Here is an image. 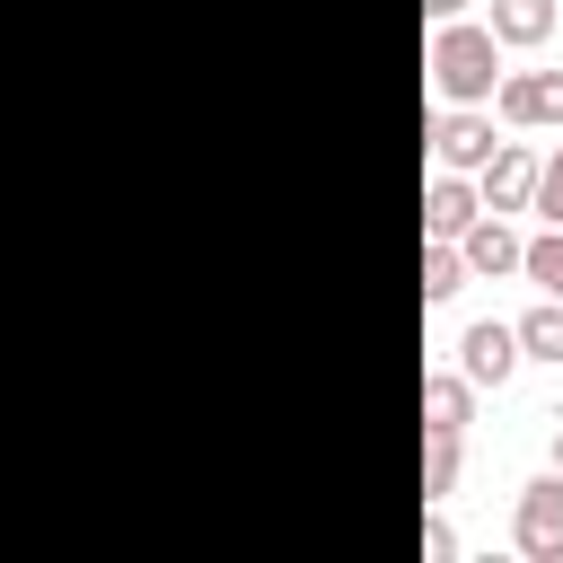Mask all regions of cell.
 <instances>
[{
    "label": "cell",
    "instance_id": "1",
    "mask_svg": "<svg viewBox=\"0 0 563 563\" xmlns=\"http://www.w3.org/2000/svg\"><path fill=\"white\" fill-rule=\"evenodd\" d=\"M431 79H440L449 106H484V97L501 88V44H493V26L440 18V35H431Z\"/></svg>",
    "mask_w": 563,
    "mask_h": 563
},
{
    "label": "cell",
    "instance_id": "2",
    "mask_svg": "<svg viewBox=\"0 0 563 563\" xmlns=\"http://www.w3.org/2000/svg\"><path fill=\"white\" fill-rule=\"evenodd\" d=\"M493 106H501V123H510V132H537V123H563V70H501V88H493Z\"/></svg>",
    "mask_w": 563,
    "mask_h": 563
},
{
    "label": "cell",
    "instance_id": "3",
    "mask_svg": "<svg viewBox=\"0 0 563 563\" xmlns=\"http://www.w3.org/2000/svg\"><path fill=\"white\" fill-rule=\"evenodd\" d=\"M519 554L528 563H563V475L519 484Z\"/></svg>",
    "mask_w": 563,
    "mask_h": 563
},
{
    "label": "cell",
    "instance_id": "4",
    "mask_svg": "<svg viewBox=\"0 0 563 563\" xmlns=\"http://www.w3.org/2000/svg\"><path fill=\"white\" fill-rule=\"evenodd\" d=\"M510 369H519V334H510L501 317H475V325L457 334V378H466V387H501Z\"/></svg>",
    "mask_w": 563,
    "mask_h": 563
},
{
    "label": "cell",
    "instance_id": "5",
    "mask_svg": "<svg viewBox=\"0 0 563 563\" xmlns=\"http://www.w3.org/2000/svg\"><path fill=\"white\" fill-rule=\"evenodd\" d=\"M528 194H537V150L528 141H493V158H484V211H528Z\"/></svg>",
    "mask_w": 563,
    "mask_h": 563
},
{
    "label": "cell",
    "instance_id": "6",
    "mask_svg": "<svg viewBox=\"0 0 563 563\" xmlns=\"http://www.w3.org/2000/svg\"><path fill=\"white\" fill-rule=\"evenodd\" d=\"M457 255H466V273H484V282L519 273V238H510V220H501V211H475V220L457 229Z\"/></svg>",
    "mask_w": 563,
    "mask_h": 563
},
{
    "label": "cell",
    "instance_id": "7",
    "mask_svg": "<svg viewBox=\"0 0 563 563\" xmlns=\"http://www.w3.org/2000/svg\"><path fill=\"white\" fill-rule=\"evenodd\" d=\"M431 150H440V167H484L493 158V114H475V106H457V114H440L431 123Z\"/></svg>",
    "mask_w": 563,
    "mask_h": 563
},
{
    "label": "cell",
    "instance_id": "8",
    "mask_svg": "<svg viewBox=\"0 0 563 563\" xmlns=\"http://www.w3.org/2000/svg\"><path fill=\"white\" fill-rule=\"evenodd\" d=\"M475 211H484V194H475V185H466L457 167H440V176L422 185V229H431V238H457V229H466Z\"/></svg>",
    "mask_w": 563,
    "mask_h": 563
},
{
    "label": "cell",
    "instance_id": "9",
    "mask_svg": "<svg viewBox=\"0 0 563 563\" xmlns=\"http://www.w3.org/2000/svg\"><path fill=\"white\" fill-rule=\"evenodd\" d=\"M484 26H493V44H501V53H528V44H545V35H554V0H493V18H484Z\"/></svg>",
    "mask_w": 563,
    "mask_h": 563
},
{
    "label": "cell",
    "instance_id": "10",
    "mask_svg": "<svg viewBox=\"0 0 563 563\" xmlns=\"http://www.w3.org/2000/svg\"><path fill=\"white\" fill-rule=\"evenodd\" d=\"M510 334H519V361H554L563 369V299H537Z\"/></svg>",
    "mask_w": 563,
    "mask_h": 563
},
{
    "label": "cell",
    "instance_id": "11",
    "mask_svg": "<svg viewBox=\"0 0 563 563\" xmlns=\"http://www.w3.org/2000/svg\"><path fill=\"white\" fill-rule=\"evenodd\" d=\"M466 413H475L466 378H422V431H466Z\"/></svg>",
    "mask_w": 563,
    "mask_h": 563
},
{
    "label": "cell",
    "instance_id": "12",
    "mask_svg": "<svg viewBox=\"0 0 563 563\" xmlns=\"http://www.w3.org/2000/svg\"><path fill=\"white\" fill-rule=\"evenodd\" d=\"M466 290V255H457V238H431L422 246V299L440 308V299H457Z\"/></svg>",
    "mask_w": 563,
    "mask_h": 563
},
{
    "label": "cell",
    "instance_id": "13",
    "mask_svg": "<svg viewBox=\"0 0 563 563\" xmlns=\"http://www.w3.org/2000/svg\"><path fill=\"white\" fill-rule=\"evenodd\" d=\"M519 273L545 290V299H563V229H545V238H528L519 246Z\"/></svg>",
    "mask_w": 563,
    "mask_h": 563
},
{
    "label": "cell",
    "instance_id": "14",
    "mask_svg": "<svg viewBox=\"0 0 563 563\" xmlns=\"http://www.w3.org/2000/svg\"><path fill=\"white\" fill-rule=\"evenodd\" d=\"M449 484H457V431H431V449H422V501H449Z\"/></svg>",
    "mask_w": 563,
    "mask_h": 563
},
{
    "label": "cell",
    "instance_id": "15",
    "mask_svg": "<svg viewBox=\"0 0 563 563\" xmlns=\"http://www.w3.org/2000/svg\"><path fill=\"white\" fill-rule=\"evenodd\" d=\"M528 211H545V220L563 229V150H554V158H537V194H528Z\"/></svg>",
    "mask_w": 563,
    "mask_h": 563
},
{
    "label": "cell",
    "instance_id": "16",
    "mask_svg": "<svg viewBox=\"0 0 563 563\" xmlns=\"http://www.w3.org/2000/svg\"><path fill=\"white\" fill-rule=\"evenodd\" d=\"M422 563H457V537H449V519H422Z\"/></svg>",
    "mask_w": 563,
    "mask_h": 563
},
{
    "label": "cell",
    "instance_id": "17",
    "mask_svg": "<svg viewBox=\"0 0 563 563\" xmlns=\"http://www.w3.org/2000/svg\"><path fill=\"white\" fill-rule=\"evenodd\" d=\"M422 18H466V0H422Z\"/></svg>",
    "mask_w": 563,
    "mask_h": 563
},
{
    "label": "cell",
    "instance_id": "18",
    "mask_svg": "<svg viewBox=\"0 0 563 563\" xmlns=\"http://www.w3.org/2000/svg\"><path fill=\"white\" fill-rule=\"evenodd\" d=\"M554 475H563V422H554Z\"/></svg>",
    "mask_w": 563,
    "mask_h": 563
}]
</instances>
